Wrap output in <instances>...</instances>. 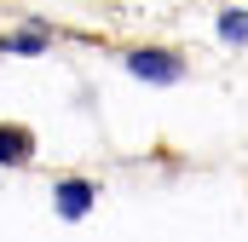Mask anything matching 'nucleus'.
<instances>
[{
	"label": "nucleus",
	"mask_w": 248,
	"mask_h": 242,
	"mask_svg": "<svg viewBox=\"0 0 248 242\" xmlns=\"http://www.w3.org/2000/svg\"><path fill=\"white\" fill-rule=\"evenodd\" d=\"M87 208H93V184H81V179L58 184V213H63V219H81Z\"/></svg>",
	"instance_id": "obj_2"
},
{
	"label": "nucleus",
	"mask_w": 248,
	"mask_h": 242,
	"mask_svg": "<svg viewBox=\"0 0 248 242\" xmlns=\"http://www.w3.org/2000/svg\"><path fill=\"white\" fill-rule=\"evenodd\" d=\"M29 156V133L23 127H0V162H23Z\"/></svg>",
	"instance_id": "obj_3"
},
{
	"label": "nucleus",
	"mask_w": 248,
	"mask_h": 242,
	"mask_svg": "<svg viewBox=\"0 0 248 242\" xmlns=\"http://www.w3.org/2000/svg\"><path fill=\"white\" fill-rule=\"evenodd\" d=\"M133 75H144V81H179V63L168 58V52H133Z\"/></svg>",
	"instance_id": "obj_1"
}]
</instances>
